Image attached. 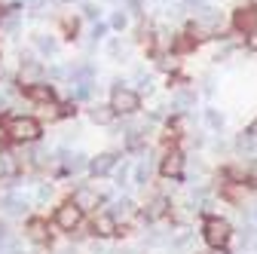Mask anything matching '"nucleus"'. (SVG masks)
Masks as SVG:
<instances>
[{"mask_svg":"<svg viewBox=\"0 0 257 254\" xmlns=\"http://www.w3.org/2000/svg\"><path fill=\"white\" fill-rule=\"evenodd\" d=\"M202 233H205V242L211 248H223L230 242V236H233V227L223 217H205V230Z\"/></svg>","mask_w":257,"mask_h":254,"instance_id":"f257e3e1","label":"nucleus"},{"mask_svg":"<svg viewBox=\"0 0 257 254\" xmlns=\"http://www.w3.org/2000/svg\"><path fill=\"white\" fill-rule=\"evenodd\" d=\"M7 132L16 141H37L40 138V122L31 119V116H16V119L7 122Z\"/></svg>","mask_w":257,"mask_h":254,"instance_id":"f03ea898","label":"nucleus"},{"mask_svg":"<svg viewBox=\"0 0 257 254\" xmlns=\"http://www.w3.org/2000/svg\"><path fill=\"white\" fill-rule=\"evenodd\" d=\"M110 107H113L116 113H135V110L141 107V98H138V92L116 86L113 95H110Z\"/></svg>","mask_w":257,"mask_h":254,"instance_id":"7ed1b4c3","label":"nucleus"},{"mask_svg":"<svg viewBox=\"0 0 257 254\" xmlns=\"http://www.w3.org/2000/svg\"><path fill=\"white\" fill-rule=\"evenodd\" d=\"M80 220H83V208H80V205H74V202L58 205V211H55V224H58L61 230H74V227H80Z\"/></svg>","mask_w":257,"mask_h":254,"instance_id":"20e7f679","label":"nucleus"},{"mask_svg":"<svg viewBox=\"0 0 257 254\" xmlns=\"http://www.w3.org/2000/svg\"><path fill=\"white\" fill-rule=\"evenodd\" d=\"M159 172H163V178H169V181H181L184 178V153H178V150L166 153V160H163V166H159Z\"/></svg>","mask_w":257,"mask_h":254,"instance_id":"39448f33","label":"nucleus"},{"mask_svg":"<svg viewBox=\"0 0 257 254\" xmlns=\"http://www.w3.org/2000/svg\"><path fill=\"white\" fill-rule=\"evenodd\" d=\"M233 22H236V28L239 31H245V34H254L257 31V10H239L236 16H233Z\"/></svg>","mask_w":257,"mask_h":254,"instance_id":"423d86ee","label":"nucleus"},{"mask_svg":"<svg viewBox=\"0 0 257 254\" xmlns=\"http://www.w3.org/2000/svg\"><path fill=\"white\" fill-rule=\"evenodd\" d=\"M113 166H116V153H101L98 160H92L89 172H92L95 178H101V175H107V172H110Z\"/></svg>","mask_w":257,"mask_h":254,"instance_id":"0eeeda50","label":"nucleus"},{"mask_svg":"<svg viewBox=\"0 0 257 254\" xmlns=\"http://www.w3.org/2000/svg\"><path fill=\"white\" fill-rule=\"evenodd\" d=\"M74 205H80L83 211H89V208H95V202H98V196H95V190H89V187H80L77 193H74V199H71Z\"/></svg>","mask_w":257,"mask_h":254,"instance_id":"6e6552de","label":"nucleus"},{"mask_svg":"<svg viewBox=\"0 0 257 254\" xmlns=\"http://www.w3.org/2000/svg\"><path fill=\"white\" fill-rule=\"evenodd\" d=\"M28 98H31V101H40V104L46 107V104H52V89L34 83V86H28Z\"/></svg>","mask_w":257,"mask_h":254,"instance_id":"1a4fd4ad","label":"nucleus"},{"mask_svg":"<svg viewBox=\"0 0 257 254\" xmlns=\"http://www.w3.org/2000/svg\"><path fill=\"white\" fill-rule=\"evenodd\" d=\"M92 230L98 233V236H113L116 233V224H113L110 214H98V217H95V224H92Z\"/></svg>","mask_w":257,"mask_h":254,"instance_id":"9d476101","label":"nucleus"},{"mask_svg":"<svg viewBox=\"0 0 257 254\" xmlns=\"http://www.w3.org/2000/svg\"><path fill=\"white\" fill-rule=\"evenodd\" d=\"M113 113H116V110H113L110 104H101V107H92V113H89V116H92V122H101V125H107V122L113 119Z\"/></svg>","mask_w":257,"mask_h":254,"instance_id":"9b49d317","label":"nucleus"},{"mask_svg":"<svg viewBox=\"0 0 257 254\" xmlns=\"http://www.w3.org/2000/svg\"><path fill=\"white\" fill-rule=\"evenodd\" d=\"M31 239H37V242H43V239H46V230H43L40 220H31Z\"/></svg>","mask_w":257,"mask_h":254,"instance_id":"f8f14e48","label":"nucleus"},{"mask_svg":"<svg viewBox=\"0 0 257 254\" xmlns=\"http://www.w3.org/2000/svg\"><path fill=\"white\" fill-rule=\"evenodd\" d=\"M37 43H40V49H43V52H52V49H55V43H52L49 37H40Z\"/></svg>","mask_w":257,"mask_h":254,"instance_id":"ddd939ff","label":"nucleus"},{"mask_svg":"<svg viewBox=\"0 0 257 254\" xmlns=\"http://www.w3.org/2000/svg\"><path fill=\"white\" fill-rule=\"evenodd\" d=\"M248 135H251V138H254V141H257V119H254V122H251V125H248Z\"/></svg>","mask_w":257,"mask_h":254,"instance_id":"4468645a","label":"nucleus"},{"mask_svg":"<svg viewBox=\"0 0 257 254\" xmlns=\"http://www.w3.org/2000/svg\"><path fill=\"white\" fill-rule=\"evenodd\" d=\"M251 46L257 49V31H254V34H251Z\"/></svg>","mask_w":257,"mask_h":254,"instance_id":"2eb2a0df","label":"nucleus"}]
</instances>
